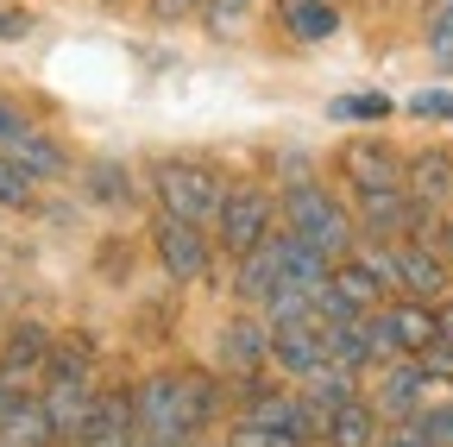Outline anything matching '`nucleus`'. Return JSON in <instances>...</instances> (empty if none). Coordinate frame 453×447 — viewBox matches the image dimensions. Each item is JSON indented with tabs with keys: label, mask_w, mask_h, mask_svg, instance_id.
<instances>
[{
	"label": "nucleus",
	"mask_w": 453,
	"mask_h": 447,
	"mask_svg": "<svg viewBox=\"0 0 453 447\" xmlns=\"http://www.w3.org/2000/svg\"><path fill=\"white\" fill-rule=\"evenodd\" d=\"M340 183H347V208L372 240L410 234V196H403V158L384 139H353L340 145Z\"/></svg>",
	"instance_id": "nucleus-1"
},
{
	"label": "nucleus",
	"mask_w": 453,
	"mask_h": 447,
	"mask_svg": "<svg viewBox=\"0 0 453 447\" xmlns=\"http://www.w3.org/2000/svg\"><path fill=\"white\" fill-rule=\"evenodd\" d=\"M133 410L145 441H196L220 416V384L208 372H151L133 384Z\"/></svg>",
	"instance_id": "nucleus-2"
},
{
	"label": "nucleus",
	"mask_w": 453,
	"mask_h": 447,
	"mask_svg": "<svg viewBox=\"0 0 453 447\" xmlns=\"http://www.w3.org/2000/svg\"><path fill=\"white\" fill-rule=\"evenodd\" d=\"M38 372H44L38 397L50 410L57 447H70L82 435V422L95 416V397H101V353H95L88 334H50V353Z\"/></svg>",
	"instance_id": "nucleus-3"
},
{
	"label": "nucleus",
	"mask_w": 453,
	"mask_h": 447,
	"mask_svg": "<svg viewBox=\"0 0 453 447\" xmlns=\"http://www.w3.org/2000/svg\"><path fill=\"white\" fill-rule=\"evenodd\" d=\"M277 220H283L296 240L321 246L327 258H347L353 240H359V220H353L347 196H334V189L315 183V177H296V183L277 189Z\"/></svg>",
	"instance_id": "nucleus-4"
},
{
	"label": "nucleus",
	"mask_w": 453,
	"mask_h": 447,
	"mask_svg": "<svg viewBox=\"0 0 453 447\" xmlns=\"http://www.w3.org/2000/svg\"><path fill=\"white\" fill-rule=\"evenodd\" d=\"M220 189L226 177L214 171L208 158H151V196H157V214H177V220H196V227H214V208H220Z\"/></svg>",
	"instance_id": "nucleus-5"
},
{
	"label": "nucleus",
	"mask_w": 453,
	"mask_h": 447,
	"mask_svg": "<svg viewBox=\"0 0 453 447\" xmlns=\"http://www.w3.org/2000/svg\"><path fill=\"white\" fill-rule=\"evenodd\" d=\"M378 271L390 297H416V303H441L453 290V271H447V252L434 240H416V234H396V240H372L365 252Z\"/></svg>",
	"instance_id": "nucleus-6"
},
{
	"label": "nucleus",
	"mask_w": 453,
	"mask_h": 447,
	"mask_svg": "<svg viewBox=\"0 0 453 447\" xmlns=\"http://www.w3.org/2000/svg\"><path fill=\"white\" fill-rule=\"evenodd\" d=\"M365 341H372V359H416L428 347H441V321H434V303H416V297H390L365 315Z\"/></svg>",
	"instance_id": "nucleus-7"
},
{
	"label": "nucleus",
	"mask_w": 453,
	"mask_h": 447,
	"mask_svg": "<svg viewBox=\"0 0 453 447\" xmlns=\"http://www.w3.org/2000/svg\"><path fill=\"white\" fill-rule=\"evenodd\" d=\"M403 196H410V234L434 240V227L453 214V151L422 145L403 158Z\"/></svg>",
	"instance_id": "nucleus-8"
},
{
	"label": "nucleus",
	"mask_w": 453,
	"mask_h": 447,
	"mask_svg": "<svg viewBox=\"0 0 453 447\" xmlns=\"http://www.w3.org/2000/svg\"><path fill=\"white\" fill-rule=\"evenodd\" d=\"M277 227V196L265 183H226L220 208H214V246L226 258H246L265 234Z\"/></svg>",
	"instance_id": "nucleus-9"
},
{
	"label": "nucleus",
	"mask_w": 453,
	"mask_h": 447,
	"mask_svg": "<svg viewBox=\"0 0 453 447\" xmlns=\"http://www.w3.org/2000/svg\"><path fill=\"white\" fill-rule=\"evenodd\" d=\"M240 416L258 422V428H277V435H290V441H321V410L309 404V390L296 397V390H271V384H246L240 390Z\"/></svg>",
	"instance_id": "nucleus-10"
},
{
	"label": "nucleus",
	"mask_w": 453,
	"mask_h": 447,
	"mask_svg": "<svg viewBox=\"0 0 453 447\" xmlns=\"http://www.w3.org/2000/svg\"><path fill=\"white\" fill-rule=\"evenodd\" d=\"M334 353H327V321L315 315V309H303V315H290V321H271V366L283 372V378H315L321 366H327Z\"/></svg>",
	"instance_id": "nucleus-11"
},
{
	"label": "nucleus",
	"mask_w": 453,
	"mask_h": 447,
	"mask_svg": "<svg viewBox=\"0 0 453 447\" xmlns=\"http://www.w3.org/2000/svg\"><path fill=\"white\" fill-rule=\"evenodd\" d=\"M151 252H157V265L177 277V284H202V277L214 271L208 227H196V220H177V214H157V220H151Z\"/></svg>",
	"instance_id": "nucleus-12"
},
{
	"label": "nucleus",
	"mask_w": 453,
	"mask_h": 447,
	"mask_svg": "<svg viewBox=\"0 0 453 447\" xmlns=\"http://www.w3.org/2000/svg\"><path fill=\"white\" fill-rule=\"evenodd\" d=\"M70 447H151L145 428H139V410H133V384L127 390H101L95 416L82 422V435Z\"/></svg>",
	"instance_id": "nucleus-13"
},
{
	"label": "nucleus",
	"mask_w": 453,
	"mask_h": 447,
	"mask_svg": "<svg viewBox=\"0 0 453 447\" xmlns=\"http://www.w3.org/2000/svg\"><path fill=\"white\" fill-rule=\"evenodd\" d=\"M220 359L234 366V372H258V366H271V321L252 309V315H240V321H226L220 328Z\"/></svg>",
	"instance_id": "nucleus-14"
},
{
	"label": "nucleus",
	"mask_w": 453,
	"mask_h": 447,
	"mask_svg": "<svg viewBox=\"0 0 453 447\" xmlns=\"http://www.w3.org/2000/svg\"><path fill=\"white\" fill-rule=\"evenodd\" d=\"M0 441L7 447H57V428H50V410L38 390H19V397L0 410Z\"/></svg>",
	"instance_id": "nucleus-15"
},
{
	"label": "nucleus",
	"mask_w": 453,
	"mask_h": 447,
	"mask_svg": "<svg viewBox=\"0 0 453 447\" xmlns=\"http://www.w3.org/2000/svg\"><path fill=\"white\" fill-rule=\"evenodd\" d=\"M321 441L327 447H378V410H372V397L353 390L347 404H334L321 416Z\"/></svg>",
	"instance_id": "nucleus-16"
},
{
	"label": "nucleus",
	"mask_w": 453,
	"mask_h": 447,
	"mask_svg": "<svg viewBox=\"0 0 453 447\" xmlns=\"http://www.w3.org/2000/svg\"><path fill=\"white\" fill-rule=\"evenodd\" d=\"M277 26L296 44H321V38L340 32V7L334 0H277Z\"/></svg>",
	"instance_id": "nucleus-17"
},
{
	"label": "nucleus",
	"mask_w": 453,
	"mask_h": 447,
	"mask_svg": "<svg viewBox=\"0 0 453 447\" xmlns=\"http://www.w3.org/2000/svg\"><path fill=\"white\" fill-rule=\"evenodd\" d=\"M0 151H7L13 164H19V171L38 183V177H57V171H64V145H57L50 133H32V127H19L13 139H0Z\"/></svg>",
	"instance_id": "nucleus-18"
},
{
	"label": "nucleus",
	"mask_w": 453,
	"mask_h": 447,
	"mask_svg": "<svg viewBox=\"0 0 453 447\" xmlns=\"http://www.w3.org/2000/svg\"><path fill=\"white\" fill-rule=\"evenodd\" d=\"M44 353H50V328L19 321V328H7V341H0V372H7V378H32L44 366Z\"/></svg>",
	"instance_id": "nucleus-19"
},
{
	"label": "nucleus",
	"mask_w": 453,
	"mask_h": 447,
	"mask_svg": "<svg viewBox=\"0 0 453 447\" xmlns=\"http://www.w3.org/2000/svg\"><path fill=\"white\" fill-rule=\"evenodd\" d=\"M390 95H378V89H359V95H340L334 101V120H384L390 114Z\"/></svg>",
	"instance_id": "nucleus-20"
},
{
	"label": "nucleus",
	"mask_w": 453,
	"mask_h": 447,
	"mask_svg": "<svg viewBox=\"0 0 453 447\" xmlns=\"http://www.w3.org/2000/svg\"><path fill=\"white\" fill-rule=\"evenodd\" d=\"M428 58L434 70H453V7H428Z\"/></svg>",
	"instance_id": "nucleus-21"
},
{
	"label": "nucleus",
	"mask_w": 453,
	"mask_h": 447,
	"mask_svg": "<svg viewBox=\"0 0 453 447\" xmlns=\"http://www.w3.org/2000/svg\"><path fill=\"white\" fill-rule=\"evenodd\" d=\"M252 7H258V0H208L202 13H208V26H214L220 38H234V32L252 19Z\"/></svg>",
	"instance_id": "nucleus-22"
},
{
	"label": "nucleus",
	"mask_w": 453,
	"mask_h": 447,
	"mask_svg": "<svg viewBox=\"0 0 453 447\" xmlns=\"http://www.w3.org/2000/svg\"><path fill=\"white\" fill-rule=\"evenodd\" d=\"M88 189H95V202H133L120 164H88Z\"/></svg>",
	"instance_id": "nucleus-23"
},
{
	"label": "nucleus",
	"mask_w": 453,
	"mask_h": 447,
	"mask_svg": "<svg viewBox=\"0 0 453 447\" xmlns=\"http://www.w3.org/2000/svg\"><path fill=\"white\" fill-rule=\"evenodd\" d=\"M220 447H303V441H290V435H277V428H258V422H234V435H226Z\"/></svg>",
	"instance_id": "nucleus-24"
},
{
	"label": "nucleus",
	"mask_w": 453,
	"mask_h": 447,
	"mask_svg": "<svg viewBox=\"0 0 453 447\" xmlns=\"http://www.w3.org/2000/svg\"><path fill=\"white\" fill-rule=\"evenodd\" d=\"M378 447H434V441H428L422 416H396L390 428H378Z\"/></svg>",
	"instance_id": "nucleus-25"
},
{
	"label": "nucleus",
	"mask_w": 453,
	"mask_h": 447,
	"mask_svg": "<svg viewBox=\"0 0 453 447\" xmlns=\"http://www.w3.org/2000/svg\"><path fill=\"white\" fill-rule=\"evenodd\" d=\"M416 120H453V89H422V95H410L403 101Z\"/></svg>",
	"instance_id": "nucleus-26"
},
{
	"label": "nucleus",
	"mask_w": 453,
	"mask_h": 447,
	"mask_svg": "<svg viewBox=\"0 0 453 447\" xmlns=\"http://www.w3.org/2000/svg\"><path fill=\"white\" fill-rule=\"evenodd\" d=\"M208 7V0H151V19L157 26H183V19H196Z\"/></svg>",
	"instance_id": "nucleus-27"
},
{
	"label": "nucleus",
	"mask_w": 453,
	"mask_h": 447,
	"mask_svg": "<svg viewBox=\"0 0 453 447\" xmlns=\"http://www.w3.org/2000/svg\"><path fill=\"white\" fill-rule=\"evenodd\" d=\"M26 32H32V19H26V13L0 7V38H26Z\"/></svg>",
	"instance_id": "nucleus-28"
},
{
	"label": "nucleus",
	"mask_w": 453,
	"mask_h": 447,
	"mask_svg": "<svg viewBox=\"0 0 453 447\" xmlns=\"http://www.w3.org/2000/svg\"><path fill=\"white\" fill-rule=\"evenodd\" d=\"M19 127H26V120H19V114H13V107H7V95H0V139H13V133H19Z\"/></svg>",
	"instance_id": "nucleus-29"
},
{
	"label": "nucleus",
	"mask_w": 453,
	"mask_h": 447,
	"mask_svg": "<svg viewBox=\"0 0 453 447\" xmlns=\"http://www.w3.org/2000/svg\"><path fill=\"white\" fill-rule=\"evenodd\" d=\"M19 390H26V384H19V378H7V372H0V410H7V404H13V397H19Z\"/></svg>",
	"instance_id": "nucleus-30"
},
{
	"label": "nucleus",
	"mask_w": 453,
	"mask_h": 447,
	"mask_svg": "<svg viewBox=\"0 0 453 447\" xmlns=\"http://www.w3.org/2000/svg\"><path fill=\"white\" fill-rule=\"evenodd\" d=\"M447 404H453V384H447Z\"/></svg>",
	"instance_id": "nucleus-31"
}]
</instances>
